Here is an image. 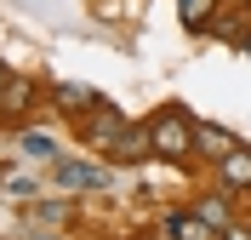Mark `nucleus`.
<instances>
[{"mask_svg": "<svg viewBox=\"0 0 251 240\" xmlns=\"http://www.w3.org/2000/svg\"><path fill=\"white\" fill-rule=\"evenodd\" d=\"M149 137H154V155L160 160H188V155H194V120H188L177 103L149 120Z\"/></svg>", "mask_w": 251, "mask_h": 240, "instance_id": "f257e3e1", "label": "nucleus"}, {"mask_svg": "<svg viewBox=\"0 0 251 240\" xmlns=\"http://www.w3.org/2000/svg\"><path fill=\"white\" fill-rule=\"evenodd\" d=\"M126 132V114L120 109H86V120H80V137H86V149H114V137Z\"/></svg>", "mask_w": 251, "mask_h": 240, "instance_id": "f03ea898", "label": "nucleus"}, {"mask_svg": "<svg viewBox=\"0 0 251 240\" xmlns=\"http://www.w3.org/2000/svg\"><path fill=\"white\" fill-rule=\"evenodd\" d=\"M194 149H200L205 160H228L234 155V132H223V126H211V120H194Z\"/></svg>", "mask_w": 251, "mask_h": 240, "instance_id": "7ed1b4c3", "label": "nucleus"}, {"mask_svg": "<svg viewBox=\"0 0 251 240\" xmlns=\"http://www.w3.org/2000/svg\"><path fill=\"white\" fill-rule=\"evenodd\" d=\"M57 189H109V172H97V166H80V160H57Z\"/></svg>", "mask_w": 251, "mask_h": 240, "instance_id": "20e7f679", "label": "nucleus"}, {"mask_svg": "<svg viewBox=\"0 0 251 240\" xmlns=\"http://www.w3.org/2000/svg\"><path fill=\"white\" fill-rule=\"evenodd\" d=\"M217 172H223V189L234 194V189H251V149L240 143L228 160H217Z\"/></svg>", "mask_w": 251, "mask_h": 240, "instance_id": "39448f33", "label": "nucleus"}, {"mask_svg": "<svg viewBox=\"0 0 251 240\" xmlns=\"http://www.w3.org/2000/svg\"><path fill=\"white\" fill-rule=\"evenodd\" d=\"M109 155H114V160H143V155H154V137H149V126H126L120 137H114Z\"/></svg>", "mask_w": 251, "mask_h": 240, "instance_id": "423d86ee", "label": "nucleus"}, {"mask_svg": "<svg viewBox=\"0 0 251 240\" xmlns=\"http://www.w3.org/2000/svg\"><path fill=\"white\" fill-rule=\"evenodd\" d=\"M166 235H177V240H217V229L205 223L200 212H177V217H166Z\"/></svg>", "mask_w": 251, "mask_h": 240, "instance_id": "0eeeda50", "label": "nucleus"}, {"mask_svg": "<svg viewBox=\"0 0 251 240\" xmlns=\"http://www.w3.org/2000/svg\"><path fill=\"white\" fill-rule=\"evenodd\" d=\"M51 103H57V109H69V114H86V109H97V97L86 92V86H51Z\"/></svg>", "mask_w": 251, "mask_h": 240, "instance_id": "6e6552de", "label": "nucleus"}, {"mask_svg": "<svg viewBox=\"0 0 251 240\" xmlns=\"http://www.w3.org/2000/svg\"><path fill=\"white\" fill-rule=\"evenodd\" d=\"M205 217L211 229H228V189H217V194H200V206H194Z\"/></svg>", "mask_w": 251, "mask_h": 240, "instance_id": "1a4fd4ad", "label": "nucleus"}, {"mask_svg": "<svg viewBox=\"0 0 251 240\" xmlns=\"http://www.w3.org/2000/svg\"><path fill=\"white\" fill-rule=\"evenodd\" d=\"M177 17H183L188 29H205L217 17V0H177Z\"/></svg>", "mask_w": 251, "mask_h": 240, "instance_id": "9d476101", "label": "nucleus"}, {"mask_svg": "<svg viewBox=\"0 0 251 240\" xmlns=\"http://www.w3.org/2000/svg\"><path fill=\"white\" fill-rule=\"evenodd\" d=\"M29 97H34V86H29V80H12V86L0 92V109H6V114H17L23 103H29Z\"/></svg>", "mask_w": 251, "mask_h": 240, "instance_id": "9b49d317", "label": "nucleus"}, {"mask_svg": "<svg viewBox=\"0 0 251 240\" xmlns=\"http://www.w3.org/2000/svg\"><path fill=\"white\" fill-rule=\"evenodd\" d=\"M17 149H23L29 160H51V155H57V149H51V137H40V132H23V143H17Z\"/></svg>", "mask_w": 251, "mask_h": 240, "instance_id": "f8f14e48", "label": "nucleus"}, {"mask_svg": "<svg viewBox=\"0 0 251 240\" xmlns=\"http://www.w3.org/2000/svg\"><path fill=\"white\" fill-rule=\"evenodd\" d=\"M63 217H69V200H46L40 206V223H63Z\"/></svg>", "mask_w": 251, "mask_h": 240, "instance_id": "ddd939ff", "label": "nucleus"}, {"mask_svg": "<svg viewBox=\"0 0 251 240\" xmlns=\"http://www.w3.org/2000/svg\"><path fill=\"white\" fill-rule=\"evenodd\" d=\"M223 240H251V229H223Z\"/></svg>", "mask_w": 251, "mask_h": 240, "instance_id": "4468645a", "label": "nucleus"}, {"mask_svg": "<svg viewBox=\"0 0 251 240\" xmlns=\"http://www.w3.org/2000/svg\"><path fill=\"white\" fill-rule=\"evenodd\" d=\"M6 86H12V69H6V63H0V92H6Z\"/></svg>", "mask_w": 251, "mask_h": 240, "instance_id": "2eb2a0df", "label": "nucleus"}]
</instances>
